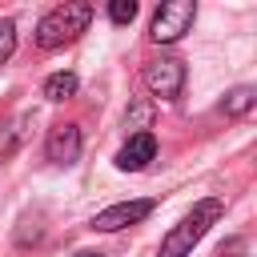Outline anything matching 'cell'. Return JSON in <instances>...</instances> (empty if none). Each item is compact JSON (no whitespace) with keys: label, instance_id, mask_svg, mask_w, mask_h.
Masks as SVG:
<instances>
[{"label":"cell","instance_id":"277c9868","mask_svg":"<svg viewBox=\"0 0 257 257\" xmlns=\"http://www.w3.org/2000/svg\"><path fill=\"white\" fill-rule=\"evenodd\" d=\"M145 88H149L153 96H161V100L181 96V88H185V64H181L177 56L149 60V64H145Z\"/></svg>","mask_w":257,"mask_h":257},{"label":"cell","instance_id":"ba28073f","mask_svg":"<svg viewBox=\"0 0 257 257\" xmlns=\"http://www.w3.org/2000/svg\"><path fill=\"white\" fill-rule=\"evenodd\" d=\"M44 96H48V100H68V96H76V76H72V72H52V76L44 80Z\"/></svg>","mask_w":257,"mask_h":257},{"label":"cell","instance_id":"7c38bea8","mask_svg":"<svg viewBox=\"0 0 257 257\" xmlns=\"http://www.w3.org/2000/svg\"><path fill=\"white\" fill-rule=\"evenodd\" d=\"M76 257H104V253H92V249H80Z\"/></svg>","mask_w":257,"mask_h":257},{"label":"cell","instance_id":"52a82bcc","mask_svg":"<svg viewBox=\"0 0 257 257\" xmlns=\"http://www.w3.org/2000/svg\"><path fill=\"white\" fill-rule=\"evenodd\" d=\"M44 153H48L52 165H72V161L80 157V128H76V124H56V128L48 133Z\"/></svg>","mask_w":257,"mask_h":257},{"label":"cell","instance_id":"9c48e42d","mask_svg":"<svg viewBox=\"0 0 257 257\" xmlns=\"http://www.w3.org/2000/svg\"><path fill=\"white\" fill-rule=\"evenodd\" d=\"M221 108H225L229 116H241V112H249V108H253V88H245V84H241V88H233V92L225 96V104H221Z\"/></svg>","mask_w":257,"mask_h":257},{"label":"cell","instance_id":"7a4b0ae2","mask_svg":"<svg viewBox=\"0 0 257 257\" xmlns=\"http://www.w3.org/2000/svg\"><path fill=\"white\" fill-rule=\"evenodd\" d=\"M88 20H92V4H84V0L56 4V8H52V12H44V16H40V24H36V48L52 52V48L72 44V40L88 28Z\"/></svg>","mask_w":257,"mask_h":257},{"label":"cell","instance_id":"3957f363","mask_svg":"<svg viewBox=\"0 0 257 257\" xmlns=\"http://www.w3.org/2000/svg\"><path fill=\"white\" fill-rule=\"evenodd\" d=\"M197 20V4L193 0H165L157 12H153V24H149V36L157 44H173L181 40Z\"/></svg>","mask_w":257,"mask_h":257},{"label":"cell","instance_id":"5b68a950","mask_svg":"<svg viewBox=\"0 0 257 257\" xmlns=\"http://www.w3.org/2000/svg\"><path fill=\"white\" fill-rule=\"evenodd\" d=\"M149 213H153V201H149V197H141V201H116V205H108V209H100V213L92 217V229L116 233V229H128V225L145 221Z\"/></svg>","mask_w":257,"mask_h":257},{"label":"cell","instance_id":"6da1fadb","mask_svg":"<svg viewBox=\"0 0 257 257\" xmlns=\"http://www.w3.org/2000/svg\"><path fill=\"white\" fill-rule=\"evenodd\" d=\"M221 213H225V205L217 201V197H205V201H197L173 229H169V237L161 241V253L157 257H189L193 253V245L221 221Z\"/></svg>","mask_w":257,"mask_h":257},{"label":"cell","instance_id":"30bf717a","mask_svg":"<svg viewBox=\"0 0 257 257\" xmlns=\"http://www.w3.org/2000/svg\"><path fill=\"white\" fill-rule=\"evenodd\" d=\"M16 52V24L12 20H0V64Z\"/></svg>","mask_w":257,"mask_h":257},{"label":"cell","instance_id":"8fae6325","mask_svg":"<svg viewBox=\"0 0 257 257\" xmlns=\"http://www.w3.org/2000/svg\"><path fill=\"white\" fill-rule=\"evenodd\" d=\"M108 16H112V24H128V20L137 16V4H133V0H112V4H108Z\"/></svg>","mask_w":257,"mask_h":257},{"label":"cell","instance_id":"8992f818","mask_svg":"<svg viewBox=\"0 0 257 257\" xmlns=\"http://www.w3.org/2000/svg\"><path fill=\"white\" fill-rule=\"evenodd\" d=\"M153 157H157V137H153L149 128H141V133H133V137L124 141V149L116 153V169H124V173H141Z\"/></svg>","mask_w":257,"mask_h":257}]
</instances>
